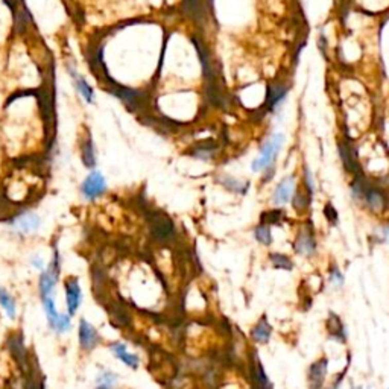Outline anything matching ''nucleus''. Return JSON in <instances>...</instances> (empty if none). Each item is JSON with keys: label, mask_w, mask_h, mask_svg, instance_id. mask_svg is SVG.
<instances>
[{"label": "nucleus", "mask_w": 389, "mask_h": 389, "mask_svg": "<svg viewBox=\"0 0 389 389\" xmlns=\"http://www.w3.org/2000/svg\"><path fill=\"white\" fill-rule=\"evenodd\" d=\"M283 143H285L283 134L280 132L272 134L260 148L259 157L253 162V166H251L253 172H263V170H268L269 167H274V163L277 160L278 152L283 148Z\"/></svg>", "instance_id": "obj_1"}, {"label": "nucleus", "mask_w": 389, "mask_h": 389, "mask_svg": "<svg viewBox=\"0 0 389 389\" xmlns=\"http://www.w3.org/2000/svg\"><path fill=\"white\" fill-rule=\"evenodd\" d=\"M60 272H61V260H60V253H58V250L55 248L49 266L40 274L38 291H40L41 298L52 296V292L55 289V286H57V283H58V278H60Z\"/></svg>", "instance_id": "obj_2"}, {"label": "nucleus", "mask_w": 389, "mask_h": 389, "mask_svg": "<svg viewBox=\"0 0 389 389\" xmlns=\"http://www.w3.org/2000/svg\"><path fill=\"white\" fill-rule=\"evenodd\" d=\"M81 193L87 201H96L107 192V181L99 170H92L81 184Z\"/></svg>", "instance_id": "obj_3"}, {"label": "nucleus", "mask_w": 389, "mask_h": 389, "mask_svg": "<svg viewBox=\"0 0 389 389\" xmlns=\"http://www.w3.org/2000/svg\"><path fill=\"white\" fill-rule=\"evenodd\" d=\"M65 307L70 316H75L82 303V289L76 277H68L64 281Z\"/></svg>", "instance_id": "obj_4"}, {"label": "nucleus", "mask_w": 389, "mask_h": 389, "mask_svg": "<svg viewBox=\"0 0 389 389\" xmlns=\"http://www.w3.org/2000/svg\"><path fill=\"white\" fill-rule=\"evenodd\" d=\"M78 339H79V345H81V348L84 351L95 350L97 345H99V342H100V338H99V333H97V330L95 328V325L90 324L85 320L79 321Z\"/></svg>", "instance_id": "obj_5"}, {"label": "nucleus", "mask_w": 389, "mask_h": 389, "mask_svg": "<svg viewBox=\"0 0 389 389\" xmlns=\"http://www.w3.org/2000/svg\"><path fill=\"white\" fill-rule=\"evenodd\" d=\"M41 225V219L38 215L32 211H25L19 216H15L11 222V227L20 234H32Z\"/></svg>", "instance_id": "obj_6"}, {"label": "nucleus", "mask_w": 389, "mask_h": 389, "mask_svg": "<svg viewBox=\"0 0 389 389\" xmlns=\"http://www.w3.org/2000/svg\"><path fill=\"white\" fill-rule=\"evenodd\" d=\"M67 72H68V75L72 78V82H73L76 92L84 97V100L87 103H95L96 96H95V92H93L92 85L87 82V79L81 73H78V70L75 68V65L67 64Z\"/></svg>", "instance_id": "obj_7"}, {"label": "nucleus", "mask_w": 389, "mask_h": 389, "mask_svg": "<svg viewBox=\"0 0 389 389\" xmlns=\"http://www.w3.org/2000/svg\"><path fill=\"white\" fill-rule=\"evenodd\" d=\"M295 251L301 256H306V257H310L315 254L316 251V240H315V236H313V231L309 227H304L299 234L296 236V240H295Z\"/></svg>", "instance_id": "obj_8"}, {"label": "nucleus", "mask_w": 389, "mask_h": 389, "mask_svg": "<svg viewBox=\"0 0 389 389\" xmlns=\"http://www.w3.org/2000/svg\"><path fill=\"white\" fill-rule=\"evenodd\" d=\"M110 353L116 359H119L125 366H128L131 369H137L140 365V357L134 353H131L128 347L123 342H113L110 345Z\"/></svg>", "instance_id": "obj_9"}, {"label": "nucleus", "mask_w": 389, "mask_h": 389, "mask_svg": "<svg viewBox=\"0 0 389 389\" xmlns=\"http://www.w3.org/2000/svg\"><path fill=\"white\" fill-rule=\"evenodd\" d=\"M295 194V176L291 175L288 178H285L275 189V192L272 194V202L274 205H285L286 202H289L292 196Z\"/></svg>", "instance_id": "obj_10"}, {"label": "nucleus", "mask_w": 389, "mask_h": 389, "mask_svg": "<svg viewBox=\"0 0 389 389\" xmlns=\"http://www.w3.org/2000/svg\"><path fill=\"white\" fill-rule=\"evenodd\" d=\"M327 368H328L327 357H321L315 363H312V366L309 368V383L312 389H321L327 377Z\"/></svg>", "instance_id": "obj_11"}, {"label": "nucleus", "mask_w": 389, "mask_h": 389, "mask_svg": "<svg viewBox=\"0 0 389 389\" xmlns=\"http://www.w3.org/2000/svg\"><path fill=\"white\" fill-rule=\"evenodd\" d=\"M81 160L89 169L96 167V149L90 131H85V137L81 140Z\"/></svg>", "instance_id": "obj_12"}, {"label": "nucleus", "mask_w": 389, "mask_h": 389, "mask_svg": "<svg viewBox=\"0 0 389 389\" xmlns=\"http://www.w3.org/2000/svg\"><path fill=\"white\" fill-rule=\"evenodd\" d=\"M110 93H113L114 96H117L127 107L134 108L140 105L142 100V93L140 92H134L127 87H119L117 84H113V87H110Z\"/></svg>", "instance_id": "obj_13"}, {"label": "nucleus", "mask_w": 389, "mask_h": 389, "mask_svg": "<svg viewBox=\"0 0 389 389\" xmlns=\"http://www.w3.org/2000/svg\"><path fill=\"white\" fill-rule=\"evenodd\" d=\"M41 303H43V309H44V313H46V318H47V323L50 325V328L55 331L57 327L60 324V320H61V315L55 306V299L52 296H46V298H41Z\"/></svg>", "instance_id": "obj_14"}, {"label": "nucleus", "mask_w": 389, "mask_h": 389, "mask_svg": "<svg viewBox=\"0 0 389 389\" xmlns=\"http://www.w3.org/2000/svg\"><path fill=\"white\" fill-rule=\"evenodd\" d=\"M152 233L157 239H169L170 236H173V225L172 222L164 218V216H154L152 219Z\"/></svg>", "instance_id": "obj_15"}, {"label": "nucleus", "mask_w": 389, "mask_h": 389, "mask_svg": "<svg viewBox=\"0 0 389 389\" xmlns=\"http://www.w3.org/2000/svg\"><path fill=\"white\" fill-rule=\"evenodd\" d=\"M271 334H272V327L266 320V316L260 318L259 323L251 330V338L257 344H266L271 339Z\"/></svg>", "instance_id": "obj_16"}, {"label": "nucleus", "mask_w": 389, "mask_h": 389, "mask_svg": "<svg viewBox=\"0 0 389 389\" xmlns=\"http://www.w3.org/2000/svg\"><path fill=\"white\" fill-rule=\"evenodd\" d=\"M218 183H219L224 189H227V190L233 192V193L239 194L246 193V190H248V187H250V183H242V181H239V180H236V178H233V176H229V175H221V176L218 178Z\"/></svg>", "instance_id": "obj_17"}, {"label": "nucleus", "mask_w": 389, "mask_h": 389, "mask_svg": "<svg viewBox=\"0 0 389 389\" xmlns=\"http://www.w3.org/2000/svg\"><path fill=\"white\" fill-rule=\"evenodd\" d=\"M0 307L3 309V312L6 313V316L9 320H14L17 315V304L15 299L12 298V295L6 291L3 286H0Z\"/></svg>", "instance_id": "obj_18"}, {"label": "nucleus", "mask_w": 389, "mask_h": 389, "mask_svg": "<svg viewBox=\"0 0 389 389\" xmlns=\"http://www.w3.org/2000/svg\"><path fill=\"white\" fill-rule=\"evenodd\" d=\"M363 199L366 202V205L374 210V211H380L385 205V198L383 194L380 193L377 189H371V187H365V193H363Z\"/></svg>", "instance_id": "obj_19"}, {"label": "nucleus", "mask_w": 389, "mask_h": 389, "mask_svg": "<svg viewBox=\"0 0 389 389\" xmlns=\"http://www.w3.org/2000/svg\"><path fill=\"white\" fill-rule=\"evenodd\" d=\"M189 154L194 158H198V160L208 162V160H211L215 157L216 146H215V143H199V145L194 146L193 149H190Z\"/></svg>", "instance_id": "obj_20"}, {"label": "nucleus", "mask_w": 389, "mask_h": 389, "mask_svg": "<svg viewBox=\"0 0 389 389\" xmlns=\"http://www.w3.org/2000/svg\"><path fill=\"white\" fill-rule=\"evenodd\" d=\"M327 330L330 331V336L331 338H336L342 342H345V330H344V325H342V321L339 320V316L336 315H330V318L327 320Z\"/></svg>", "instance_id": "obj_21"}, {"label": "nucleus", "mask_w": 389, "mask_h": 389, "mask_svg": "<svg viewBox=\"0 0 389 389\" xmlns=\"http://www.w3.org/2000/svg\"><path fill=\"white\" fill-rule=\"evenodd\" d=\"M117 383V374L110 369H103L97 374L96 389H114Z\"/></svg>", "instance_id": "obj_22"}, {"label": "nucleus", "mask_w": 389, "mask_h": 389, "mask_svg": "<svg viewBox=\"0 0 389 389\" xmlns=\"http://www.w3.org/2000/svg\"><path fill=\"white\" fill-rule=\"evenodd\" d=\"M269 260L275 269H283V271H292L293 269V261L286 254L280 253H272L269 254Z\"/></svg>", "instance_id": "obj_23"}, {"label": "nucleus", "mask_w": 389, "mask_h": 389, "mask_svg": "<svg viewBox=\"0 0 389 389\" xmlns=\"http://www.w3.org/2000/svg\"><path fill=\"white\" fill-rule=\"evenodd\" d=\"M254 237L259 243L264 245V246H269L272 243V233H271L269 225H264V224L257 225L254 229Z\"/></svg>", "instance_id": "obj_24"}, {"label": "nucleus", "mask_w": 389, "mask_h": 389, "mask_svg": "<svg viewBox=\"0 0 389 389\" xmlns=\"http://www.w3.org/2000/svg\"><path fill=\"white\" fill-rule=\"evenodd\" d=\"M283 218V211L281 210H274V211H264V215L261 216V224L264 225H272V224H278Z\"/></svg>", "instance_id": "obj_25"}, {"label": "nucleus", "mask_w": 389, "mask_h": 389, "mask_svg": "<svg viewBox=\"0 0 389 389\" xmlns=\"http://www.w3.org/2000/svg\"><path fill=\"white\" fill-rule=\"evenodd\" d=\"M292 204H293L295 210L301 211V210H304V208L307 207L309 201H307V198L304 196V192H295V194L292 196Z\"/></svg>", "instance_id": "obj_26"}, {"label": "nucleus", "mask_w": 389, "mask_h": 389, "mask_svg": "<svg viewBox=\"0 0 389 389\" xmlns=\"http://www.w3.org/2000/svg\"><path fill=\"white\" fill-rule=\"evenodd\" d=\"M328 281L331 285H334L336 288H341L344 285V275L342 272L338 269V266H333L331 271H330V275H328Z\"/></svg>", "instance_id": "obj_27"}, {"label": "nucleus", "mask_w": 389, "mask_h": 389, "mask_svg": "<svg viewBox=\"0 0 389 389\" xmlns=\"http://www.w3.org/2000/svg\"><path fill=\"white\" fill-rule=\"evenodd\" d=\"M303 170H304V189H306V192H309V194H313V192H315L313 175L307 167H304Z\"/></svg>", "instance_id": "obj_28"}, {"label": "nucleus", "mask_w": 389, "mask_h": 389, "mask_svg": "<svg viewBox=\"0 0 389 389\" xmlns=\"http://www.w3.org/2000/svg\"><path fill=\"white\" fill-rule=\"evenodd\" d=\"M31 263H32L38 271H41V272L46 269V268H44V260L41 259V257H38V256H33L32 259H31Z\"/></svg>", "instance_id": "obj_29"}, {"label": "nucleus", "mask_w": 389, "mask_h": 389, "mask_svg": "<svg viewBox=\"0 0 389 389\" xmlns=\"http://www.w3.org/2000/svg\"><path fill=\"white\" fill-rule=\"evenodd\" d=\"M325 216H327V219L333 218V222H336V219H338L336 210H334L330 204H328V205H325Z\"/></svg>", "instance_id": "obj_30"}, {"label": "nucleus", "mask_w": 389, "mask_h": 389, "mask_svg": "<svg viewBox=\"0 0 389 389\" xmlns=\"http://www.w3.org/2000/svg\"><path fill=\"white\" fill-rule=\"evenodd\" d=\"M382 237H383V240H385V242H389V227L383 228V231H382Z\"/></svg>", "instance_id": "obj_31"}, {"label": "nucleus", "mask_w": 389, "mask_h": 389, "mask_svg": "<svg viewBox=\"0 0 389 389\" xmlns=\"http://www.w3.org/2000/svg\"><path fill=\"white\" fill-rule=\"evenodd\" d=\"M359 389H362V388H359Z\"/></svg>", "instance_id": "obj_32"}, {"label": "nucleus", "mask_w": 389, "mask_h": 389, "mask_svg": "<svg viewBox=\"0 0 389 389\" xmlns=\"http://www.w3.org/2000/svg\"><path fill=\"white\" fill-rule=\"evenodd\" d=\"M388 389H389V388H388Z\"/></svg>", "instance_id": "obj_33"}]
</instances>
